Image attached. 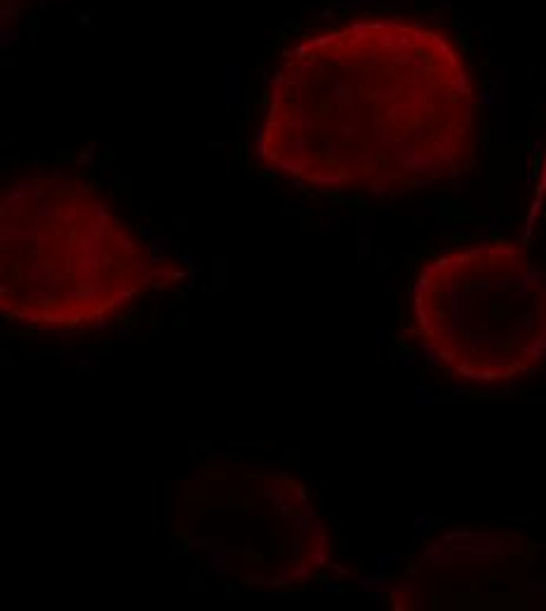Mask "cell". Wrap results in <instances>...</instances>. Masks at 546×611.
Masks as SVG:
<instances>
[{"label": "cell", "mask_w": 546, "mask_h": 611, "mask_svg": "<svg viewBox=\"0 0 546 611\" xmlns=\"http://www.w3.org/2000/svg\"><path fill=\"white\" fill-rule=\"evenodd\" d=\"M476 97L461 52L419 21L367 17L301 38L266 90L259 153L313 191L389 198L466 167Z\"/></svg>", "instance_id": "cell-1"}, {"label": "cell", "mask_w": 546, "mask_h": 611, "mask_svg": "<svg viewBox=\"0 0 546 611\" xmlns=\"http://www.w3.org/2000/svg\"><path fill=\"white\" fill-rule=\"evenodd\" d=\"M0 224V304L17 322H102L151 284L148 249L102 195L69 174L38 172L15 183Z\"/></svg>", "instance_id": "cell-2"}, {"label": "cell", "mask_w": 546, "mask_h": 611, "mask_svg": "<svg viewBox=\"0 0 546 611\" xmlns=\"http://www.w3.org/2000/svg\"><path fill=\"white\" fill-rule=\"evenodd\" d=\"M412 306L419 336L461 379L504 381L546 363V271L513 242L441 254Z\"/></svg>", "instance_id": "cell-3"}]
</instances>
